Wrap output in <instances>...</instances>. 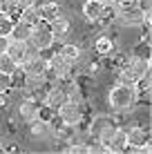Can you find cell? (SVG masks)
<instances>
[{
  "instance_id": "30bf717a",
  "label": "cell",
  "mask_w": 152,
  "mask_h": 154,
  "mask_svg": "<svg viewBox=\"0 0 152 154\" xmlns=\"http://www.w3.org/2000/svg\"><path fill=\"white\" fill-rule=\"evenodd\" d=\"M67 100V94H65V89L63 87H49V89H45V94H43V105H47V107H51L56 112V109L60 107L63 103Z\"/></svg>"
},
{
  "instance_id": "2e32d148",
  "label": "cell",
  "mask_w": 152,
  "mask_h": 154,
  "mask_svg": "<svg viewBox=\"0 0 152 154\" xmlns=\"http://www.w3.org/2000/svg\"><path fill=\"white\" fill-rule=\"evenodd\" d=\"M38 14H40V20L51 23V20L58 18L63 11H60V5H58V2H43V5L38 7Z\"/></svg>"
},
{
  "instance_id": "8fae6325",
  "label": "cell",
  "mask_w": 152,
  "mask_h": 154,
  "mask_svg": "<svg viewBox=\"0 0 152 154\" xmlns=\"http://www.w3.org/2000/svg\"><path fill=\"white\" fill-rule=\"evenodd\" d=\"M125 139H128V145L137 147V152H139V147L150 141V132L141 125H132L130 130H125Z\"/></svg>"
},
{
  "instance_id": "7a4b0ae2",
  "label": "cell",
  "mask_w": 152,
  "mask_h": 154,
  "mask_svg": "<svg viewBox=\"0 0 152 154\" xmlns=\"http://www.w3.org/2000/svg\"><path fill=\"white\" fill-rule=\"evenodd\" d=\"M74 69V63L67 60L65 56H60L58 51H51V56L47 58V72L45 76L51 78V81H63V78H67Z\"/></svg>"
},
{
  "instance_id": "f546056e",
  "label": "cell",
  "mask_w": 152,
  "mask_h": 154,
  "mask_svg": "<svg viewBox=\"0 0 152 154\" xmlns=\"http://www.w3.org/2000/svg\"><path fill=\"white\" fill-rule=\"evenodd\" d=\"M5 105V94H0V107Z\"/></svg>"
},
{
  "instance_id": "7402d4cb",
  "label": "cell",
  "mask_w": 152,
  "mask_h": 154,
  "mask_svg": "<svg viewBox=\"0 0 152 154\" xmlns=\"http://www.w3.org/2000/svg\"><path fill=\"white\" fill-rule=\"evenodd\" d=\"M65 94H67V100H72V103L83 105V100H85V96H83V92H81L78 85H70V87L65 89Z\"/></svg>"
},
{
  "instance_id": "6da1fadb",
  "label": "cell",
  "mask_w": 152,
  "mask_h": 154,
  "mask_svg": "<svg viewBox=\"0 0 152 154\" xmlns=\"http://www.w3.org/2000/svg\"><path fill=\"white\" fill-rule=\"evenodd\" d=\"M137 98H139V94H137L134 83H123V81H116V85L107 94V103L112 107V112H116V114L130 112L134 107V103H137Z\"/></svg>"
},
{
  "instance_id": "cb8c5ba5",
  "label": "cell",
  "mask_w": 152,
  "mask_h": 154,
  "mask_svg": "<svg viewBox=\"0 0 152 154\" xmlns=\"http://www.w3.org/2000/svg\"><path fill=\"white\" fill-rule=\"evenodd\" d=\"M14 23H16V18H11V16H5V14H0V36H9V34H11Z\"/></svg>"
},
{
  "instance_id": "7c38bea8",
  "label": "cell",
  "mask_w": 152,
  "mask_h": 154,
  "mask_svg": "<svg viewBox=\"0 0 152 154\" xmlns=\"http://www.w3.org/2000/svg\"><path fill=\"white\" fill-rule=\"evenodd\" d=\"M49 29H51V36H54L56 42H63L65 40V36L72 31V25H70V18H65V16H58V18H54L49 23Z\"/></svg>"
},
{
  "instance_id": "484cf974",
  "label": "cell",
  "mask_w": 152,
  "mask_h": 154,
  "mask_svg": "<svg viewBox=\"0 0 152 154\" xmlns=\"http://www.w3.org/2000/svg\"><path fill=\"white\" fill-rule=\"evenodd\" d=\"M65 152H70V154H85L87 152V143H74V145H67Z\"/></svg>"
},
{
  "instance_id": "83f0119b",
  "label": "cell",
  "mask_w": 152,
  "mask_h": 154,
  "mask_svg": "<svg viewBox=\"0 0 152 154\" xmlns=\"http://www.w3.org/2000/svg\"><path fill=\"white\" fill-rule=\"evenodd\" d=\"M16 2V9H27V7H31V5H34V0H14Z\"/></svg>"
},
{
  "instance_id": "9a60e30c",
  "label": "cell",
  "mask_w": 152,
  "mask_h": 154,
  "mask_svg": "<svg viewBox=\"0 0 152 154\" xmlns=\"http://www.w3.org/2000/svg\"><path fill=\"white\" fill-rule=\"evenodd\" d=\"M27 47H29V42H25V40H11V38H9L7 54H9V58H11L16 65H20V60L25 58V54H27Z\"/></svg>"
},
{
  "instance_id": "d4e9b609",
  "label": "cell",
  "mask_w": 152,
  "mask_h": 154,
  "mask_svg": "<svg viewBox=\"0 0 152 154\" xmlns=\"http://www.w3.org/2000/svg\"><path fill=\"white\" fill-rule=\"evenodd\" d=\"M16 63L11 60V58H9V54L7 51H5V54H0V72H7V74H14L16 72Z\"/></svg>"
},
{
  "instance_id": "4316f807",
  "label": "cell",
  "mask_w": 152,
  "mask_h": 154,
  "mask_svg": "<svg viewBox=\"0 0 152 154\" xmlns=\"http://www.w3.org/2000/svg\"><path fill=\"white\" fill-rule=\"evenodd\" d=\"M87 152H92V154H98V152H107V147H105V143L96 141V143H92V145H87Z\"/></svg>"
},
{
  "instance_id": "9c48e42d",
  "label": "cell",
  "mask_w": 152,
  "mask_h": 154,
  "mask_svg": "<svg viewBox=\"0 0 152 154\" xmlns=\"http://www.w3.org/2000/svg\"><path fill=\"white\" fill-rule=\"evenodd\" d=\"M125 145H128V139H125V130L116 125V130L112 132V136L105 141V147L110 154H123L125 152Z\"/></svg>"
},
{
  "instance_id": "f1b7e54d",
  "label": "cell",
  "mask_w": 152,
  "mask_h": 154,
  "mask_svg": "<svg viewBox=\"0 0 152 154\" xmlns=\"http://www.w3.org/2000/svg\"><path fill=\"white\" fill-rule=\"evenodd\" d=\"M9 47V36H0V54H5Z\"/></svg>"
},
{
  "instance_id": "e0dca14e",
  "label": "cell",
  "mask_w": 152,
  "mask_h": 154,
  "mask_svg": "<svg viewBox=\"0 0 152 154\" xmlns=\"http://www.w3.org/2000/svg\"><path fill=\"white\" fill-rule=\"evenodd\" d=\"M29 34H31V25L23 23V20H16L14 27H11V34H9V38L11 40H29Z\"/></svg>"
},
{
  "instance_id": "603a6c76",
  "label": "cell",
  "mask_w": 152,
  "mask_h": 154,
  "mask_svg": "<svg viewBox=\"0 0 152 154\" xmlns=\"http://www.w3.org/2000/svg\"><path fill=\"white\" fill-rule=\"evenodd\" d=\"M11 87H14V76L7 74V72H0V94L7 96V94L11 92Z\"/></svg>"
},
{
  "instance_id": "4fadbf2b",
  "label": "cell",
  "mask_w": 152,
  "mask_h": 154,
  "mask_svg": "<svg viewBox=\"0 0 152 154\" xmlns=\"http://www.w3.org/2000/svg\"><path fill=\"white\" fill-rule=\"evenodd\" d=\"M27 125H29V134L34 136V139H47V136H51V134H54V130H51L49 121L40 119V116L31 119Z\"/></svg>"
},
{
  "instance_id": "44dd1931",
  "label": "cell",
  "mask_w": 152,
  "mask_h": 154,
  "mask_svg": "<svg viewBox=\"0 0 152 154\" xmlns=\"http://www.w3.org/2000/svg\"><path fill=\"white\" fill-rule=\"evenodd\" d=\"M134 58H141V60H150V40H141L137 47L132 49Z\"/></svg>"
},
{
  "instance_id": "d6986e66",
  "label": "cell",
  "mask_w": 152,
  "mask_h": 154,
  "mask_svg": "<svg viewBox=\"0 0 152 154\" xmlns=\"http://www.w3.org/2000/svg\"><path fill=\"white\" fill-rule=\"evenodd\" d=\"M18 20H23V23H27V25H38L40 23V14H38V7L36 5H31V7L27 9H20V14H18Z\"/></svg>"
},
{
  "instance_id": "277c9868",
  "label": "cell",
  "mask_w": 152,
  "mask_h": 154,
  "mask_svg": "<svg viewBox=\"0 0 152 154\" xmlns=\"http://www.w3.org/2000/svg\"><path fill=\"white\" fill-rule=\"evenodd\" d=\"M29 45L34 47V49L43 51V49H49V47H54V36H51V29H49V23L47 20H40L38 25H34L31 27V34H29Z\"/></svg>"
},
{
  "instance_id": "ac0fdd59",
  "label": "cell",
  "mask_w": 152,
  "mask_h": 154,
  "mask_svg": "<svg viewBox=\"0 0 152 154\" xmlns=\"http://www.w3.org/2000/svg\"><path fill=\"white\" fill-rule=\"evenodd\" d=\"M94 51H96L98 56L114 54V40L110 38V36H98V38L94 40Z\"/></svg>"
},
{
  "instance_id": "ffe728a7",
  "label": "cell",
  "mask_w": 152,
  "mask_h": 154,
  "mask_svg": "<svg viewBox=\"0 0 152 154\" xmlns=\"http://www.w3.org/2000/svg\"><path fill=\"white\" fill-rule=\"evenodd\" d=\"M81 51H83V49H81L78 45H74V42H63V45L58 47V54L65 56L67 60H72V63L78 58V54H81Z\"/></svg>"
},
{
  "instance_id": "3957f363",
  "label": "cell",
  "mask_w": 152,
  "mask_h": 154,
  "mask_svg": "<svg viewBox=\"0 0 152 154\" xmlns=\"http://www.w3.org/2000/svg\"><path fill=\"white\" fill-rule=\"evenodd\" d=\"M114 20L121 27H141L145 20L143 11L139 9V5H130V7H112Z\"/></svg>"
},
{
  "instance_id": "8992f818",
  "label": "cell",
  "mask_w": 152,
  "mask_h": 154,
  "mask_svg": "<svg viewBox=\"0 0 152 154\" xmlns=\"http://www.w3.org/2000/svg\"><path fill=\"white\" fill-rule=\"evenodd\" d=\"M114 130H116V123H114V119H112V116H107V114H101V116H94V119H92L90 130H87V132H90L92 139L105 143L110 136H112Z\"/></svg>"
},
{
  "instance_id": "52a82bcc",
  "label": "cell",
  "mask_w": 152,
  "mask_h": 154,
  "mask_svg": "<svg viewBox=\"0 0 152 154\" xmlns=\"http://www.w3.org/2000/svg\"><path fill=\"white\" fill-rule=\"evenodd\" d=\"M58 119L65 123V127H76L83 123V105L72 103V100H65L58 109H56Z\"/></svg>"
},
{
  "instance_id": "5bb4252c",
  "label": "cell",
  "mask_w": 152,
  "mask_h": 154,
  "mask_svg": "<svg viewBox=\"0 0 152 154\" xmlns=\"http://www.w3.org/2000/svg\"><path fill=\"white\" fill-rule=\"evenodd\" d=\"M40 105H43V103H38V100H34V98H25L23 103L18 105V116L25 121V123H29L31 119H36V116H38Z\"/></svg>"
},
{
  "instance_id": "5b68a950",
  "label": "cell",
  "mask_w": 152,
  "mask_h": 154,
  "mask_svg": "<svg viewBox=\"0 0 152 154\" xmlns=\"http://www.w3.org/2000/svg\"><path fill=\"white\" fill-rule=\"evenodd\" d=\"M150 72V60H141V58H130L125 65H121L119 69V81L123 83H137L143 74Z\"/></svg>"
},
{
  "instance_id": "ba28073f",
  "label": "cell",
  "mask_w": 152,
  "mask_h": 154,
  "mask_svg": "<svg viewBox=\"0 0 152 154\" xmlns=\"http://www.w3.org/2000/svg\"><path fill=\"white\" fill-rule=\"evenodd\" d=\"M110 9L112 7H105L101 0H85V2H83V18H85L87 23H98L101 18L107 16Z\"/></svg>"
}]
</instances>
